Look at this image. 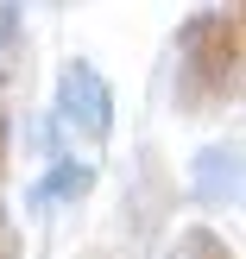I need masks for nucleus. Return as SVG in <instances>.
<instances>
[{"label":"nucleus","mask_w":246,"mask_h":259,"mask_svg":"<svg viewBox=\"0 0 246 259\" xmlns=\"http://www.w3.org/2000/svg\"><path fill=\"white\" fill-rule=\"evenodd\" d=\"M158 259H234V247H227L209 222H189V228H177V234L164 240Z\"/></svg>","instance_id":"nucleus-4"},{"label":"nucleus","mask_w":246,"mask_h":259,"mask_svg":"<svg viewBox=\"0 0 246 259\" xmlns=\"http://www.w3.org/2000/svg\"><path fill=\"white\" fill-rule=\"evenodd\" d=\"M7 171H13V114H7V95H0V190H7Z\"/></svg>","instance_id":"nucleus-6"},{"label":"nucleus","mask_w":246,"mask_h":259,"mask_svg":"<svg viewBox=\"0 0 246 259\" xmlns=\"http://www.w3.org/2000/svg\"><path fill=\"white\" fill-rule=\"evenodd\" d=\"M240 89H246V19H240V7H196L177 25V76H171L177 114H189V120L221 114Z\"/></svg>","instance_id":"nucleus-1"},{"label":"nucleus","mask_w":246,"mask_h":259,"mask_svg":"<svg viewBox=\"0 0 246 259\" xmlns=\"http://www.w3.org/2000/svg\"><path fill=\"white\" fill-rule=\"evenodd\" d=\"M0 259H25V234H19V222H13L7 202H0Z\"/></svg>","instance_id":"nucleus-5"},{"label":"nucleus","mask_w":246,"mask_h":259,"mask_svg":"<svg viewBox=\"0 0 246 259\" xmlns=\"http://www.w3.org/2000/svg\"><path fill=\"white\" fill-rule=\"evenodd\" d=\"M57 120L82 146H108V133H114V89H108V76L88 57H70L57 70Z\"/></svg>","instance_id":"nucleus-2"},{"label":"nucleus","mask_w":246,"mask_h":259,"mask_svg":"<svg viewBox=\"0 0 246 259\" xmlns=\"http://www.w3.org/2000/svg\"><path fill=\"white\" fill-rule=\"evenodd\" d=\"M19 19H25V13H19V7H0V45H7V38H13V32H19Z\"/></svg>","instance_id":"nucleus-7"},{"label":"nucleus","mask_w":246,"mask_h":259,"mask_svg":"<svg viewBox=\"0 0 246 259\" xmlns=\"http://www.w3.org/2000/svg\"><path fill=\"white\" fill-rule=\"evenodd\" d=\"M95 190V164L88 158H57L44 177L32 184V209H51V202H76Z\"/></svg>","instance_id":"nucleus-3"}]
</instances>
